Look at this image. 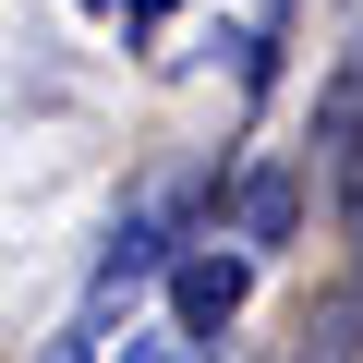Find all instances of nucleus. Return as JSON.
<instances>
[{
    "label": "nucleus",
    "instance_id": "obj_1",
    "mask_svg": "<svg viewBox=\"0 0 363 363\" xmlns=\"http://www.w3.org/2000/svg\"><path fill=\"white\" fill-rule=\"evenodd\" d=\"M169 315H182V339H218V327L242 315V267H230V255H182V279H169Z\"/></svg>",
    "mask_w": 363,
    "mask_h": 363
},
{
    "label": "nucleus",
    "instance_id": "obj_2",
    "mask_svg": "<svg viewBox=\"0 0 363 363\" xmlns=\"http://www.w3.org/2000/svg\"><path fill=\"white\" fill-rule=\"evenodd\" d=\"M242 230H255V242L291 230V182H255V194H242Z\"/></svg>",
    "mask_w": 363,
    "mask_h": 363
},
{
    "label": "nucleus",
    "instance_id": "obj_3",
    "mask_svg": "<svg viewBox=\"0 0 363 363\" xmlns=\"http://www.w3.org/2000/svg\"><path fill=\"white\" fill-rule=\"evenodd\" d=\"M121 363H194V351H182V339H133Z\"/></svg>",
    "mask_w": 363,
    "mask_h": 363
},
{
    "label": "nucleus",
    "instance_id": "obj_4",
    "mask_svg": "<svg viewBox=\"0 0 363 363\" xmlns=\"http://www.w3.org/2000/svg\"><path fill=\"white\" fill-rule=\"evenodd\" d=\"M49 363H85V339H49Z\"/></svg>",
    "mask_w": 363,
    "mask_h": 363
}]
</instances>
